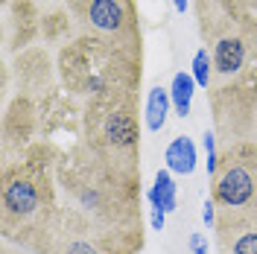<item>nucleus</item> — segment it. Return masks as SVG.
<instances>
[{"mask_svg": "<svg viewBox=\"0 0 257 254\" xmlns=\"http://www.w3.org/2000/svg\"><path fill=\"white\" fill-rule=\"evenodd\" d=\"M56 205V175L53 161H44V152L35 149L24 161L3 164L0 181V228L9 245L30 251L32 242L44 234Z\"/></svg>", "mask_w": 257, "mask_h": 254, "instance_id": "obj_2", "label": "nucleus"}, {"mask_svg": "<svg viewBox=\"0 0 257 254\" xmlns=\"http://www.w3.org/2000/svg\"><path fill=\"white\" fill-rule=\"evenodd\" d=\"M82 32L141 53V24L135 0H64Z\"/></svg>", "mask_w": 257, "mask_h": 254, "instance_id": "obj_7", "label": "nucleus"}, {"mask_svg": "<svg viewBox=\"0 0 257 254\" xmlns=\"http://www.w3.org/2000/svg\"><path fill=\"white\" fill-rule=\"evenodd\" d=\"M141 248L144 228L102 225L64 202L44 234L32 242L30 254H138Z\"/></svg>", "mask_w": 257, "mask_h": 254, "instance_id": "obj_5", "label": "nucleus"}, {"mask_svg": "<svg viewBox=\"0 0 257 254\" xmlns=\"http://www.w3.org/2000/svg\"><path fill=\"white\" fill-rule=\"evenodd\" d=\"M56 181L64 202L91 219L114 228H141V175L120 173L79 146L59 164Z\"/></svg>", "mask_w": 257, "mask_h": 254, "instance_id": "obj_1", "label": "nucleus"}, {"mask_svg": "<svg viewBox=\"0 0 257 254\" xmlns=\"http://www.w3.org/2000/svg\"><path fill=\"white\" fill-rule=\"evenodd\" d=\"M149 222H152V231H164L167 213H164V210H158V207H152V213H149Z\"/></svg>", "mask_w": 257, "mask_h": 254, "instance_id": "obj_19", "label": "nucleus"}, {"mask_svg": "<svg viewBox=\"0 0 257 254\" xmlns=\"http://www.w3.org/2000/svg\"><path fill=\"white\" fill-rule=\"evenodd\" d=\"M210 199L216 205V219H251L257 216V143L237 141L219 152V164Z\"/></svg>", "mask_w": 257, "mask_h": 254, "instance_id": "obj_6", "label": "nucleus"}, {"mask_svg": "<svg viewBox=\"0 0 257 254\" xmlns=\"http://www.w3.org/2000/svg\"><path fill=\"white\" fill-rule=\"evenodd\" d=\"M202 146H205V155H208V173H216V164H219V152H216V135L205 132L202 135Z\"/></svg>", "mask_w": 257, "mask_h": 254, "instance_id": "obj_16", "label": "nucleus"}, {"mask_svg": "<svg viewBox=\"0 0 257 254\" xmlns=\"http://www.w3.org/2000/svg\"><path fill=\"white\" fill-rule=\"evenodd\" d=\"M149 205L164 210V213H173L178 207V196H176V181L170 170H158L155 181H152V190H149Z\"/></svg>", "mask_w": 257, "mask_h": 254, "instance_id": "obj_13", "label": "nucleus"}, {"mask_svg": "<svg viewBox=\"0 0 257 254\" xmlns=\"http://www.w3.org/2000/svg\"><path fill=\"white\" fill-rule=\"evenodd\" d=\"M59 73L64 88L73 96L96 99L108 94H138L141 53L82 32L76 41L62 47Z\"/></svg>", "mask_w": 257, "mask_h": 254, "instance_id": "obj_3", "label": "nucleus"}, {"mask_svg": "<svg viewBox=\"0 0 257 254\" xmlns=\"http://www.w3.org/2000/svg\"><path fill=\"white\" fill-rule=\"evenodd\" d=\"M193 91H196V79L193 73H176L173 85H170V99H173V108L178 117H187L193 105Z\"/></svg>", "mask_w": 257, "mask_h": 254, "instance_id": "obj_14", "label": "nucleus"}, {"mask_svg": "<svg viewBox=\"0 0 257 254\" xmlns=\"http://www.w3.org/2000/svg\"><path fill=\"white\" fill-rule=\"evenodd\" d=\"M213 117H216V141L237 143L251 141V132L257 123V73H240L234 79H225V85L213 88Z\"/></svg>", "mask_w": 257, "mask_h": 254, "instance_id": "obj_8", "label": "nucleus"}, {"mask_svg": "<svg viewBox=\"0 0 257 254\" xmlns=\"http://www.w3.org/2000/svg\"><path fill=\"white\" fill-rule=\"evenodd\" d=\"M193 79L199 88H210V82H213V56L208 53V47L196 50V56H193Z\"/></svg>", "mask_w": 257, "mask_h": 254, "instance_id": "obj_15", "label": "nucleus"}, {"mask_svg": "<svg viewBox=\"0 0 257 254\" xmlns=\"http://www.w3.org/2000/svg\"><path fill=\"white\" fill-rule=\"evenodd\" d=\"M213 76L219 79H234L245 70L248 59L257 56V38L251 35H228L213 44Z\"/></svg>", "mask_w": 257, "mask_h": 254, "instance_id": "obj_9", "label": "nucleus"}, {"mask_svg": "<svg viewBox=\"0 0 257 254\" xmlns=\"http://www.w3.org/2000/svg\"><path fill=\"white\" fill-rule=\"evenodd\" d=\"M164 161H167V170L176 175H190L196 170V143L187 138V135H178L170 141L167 152H164Z\"/></svg>", "mask_w": 257, "mask_h": 254, "instance_id": "obj_11", "label": "nucleus"}, {"mask_svg": "<svg viewBox=\"0 0 257 254\" xmlns=\"http://www.w3.org/2000/svg\"><path fill=\"white\" fill-rule=\"evenodd\" d=\"M202 222L208 225V228H216V205H213V199L205 202V210H202Z\"/></svg>", "mask_w": 257, "mask_h": 254, "instance_id": "obj_18", "label": "nucleus"}, {"mask_svg": "<svg viewBox=\"0 0 257 254\" xmlns=\"http://www.w3.org/2000/svg\"><path fill=\"white\" fill-rule=\"evenodd\" d=\"M173 108V99H170V88L164 85H152L149 94H146V108H144V120L149 132H161L167 126V114Z\"/></svg>", "mask_w": 257, "mask_h": 254, "instance_id": "obj_12", "label": "nucleus"}, {"mask_svg": "<svg viewBox=\"0 0 257 254\" xmlns=\"http://www.w3.org/2000/svg\"><path fill=\"white\" fill-rule=\"evenodd\" d=\"M173 3H176L178 12H184V9H187V0H173Z\"/></svg>", "mask_w": 257, "mask_h": 254, "instance_id": "obj_20", "label": "nucleus"}, {"mask_svg": "<svg viewBox=\"0 0 257 254\" xmlns=\"http://www.w3.org/2000/svg\"><path fill=\"white\" fill-rule=\"evenodd\" d=\"M219 254H257V216L251 219H216Z\"/></svg>", "mask_w": 257, "mask_h": 254, "instance_id": "obj_10", "label": "nucleus"}, {"mask_svg": "<svg viewBox=\"0 0 257 254\" xmlns=\"http://www.w3.org/2000/svg\"><path fill=\"white\" fill-rule=\"evenodd\" d=\"M187 245H190L193 254H208V239L202 231H193L190 237H187Z\"/></svg>", "mask_w": 257, "mask_h": 254, "instance_id": "obj_17", "label": "nucleus"}, {"mask_svg": "<svg viewBox=\"0 0 257 254\" xmlns=\"http://www.w3.org/2000/svg\"><path fill=\"white\" fill-rule=\"evenodd\" d=\"M82 149L96 161L120 173L141 175V126H138V96L108 94L88 99L82 114Z\"/></svg>", "mask_w": 257, "mask_h": 254, "instance_id": "obj_4", "label": "nucleus"}]
</instances>
